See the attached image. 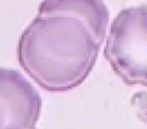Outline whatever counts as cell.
<instances>
[{
	"label": "cell",
	"instance_id": "cell-2",
	"mask_svg": "<svg viewBox=\"0 0 147 129\" xmlns=\"http://www.w3.org/2000/svg\"><path fill=\"white\" fill-rule=\"evenodd\" d=\"M104 55L125 84L147 87V5L117 14L109 26Z\"/></svg>",
	"mask_w": 147,
	"mask_h": 129
},
{
	"label": "cell",
	"instance_id": "cell-3",
	"mask_svg": "<svg viewBox=\"0 0 147 129\" xmlns=\"http://www.w3.org/2000/svg\"><path fill=\"white\" fill-rule=\"evenodd\" d=\"M42 100L18 71L0 68V129H36Z\"/></svg>",
	"mask_w": 147,
	"mask_h": 129
},
{
	"label": "cell",
	"instance_id": "cell-4",
	"mask_svg": "<svg viewBox=\"0 0 147 129\" xmlns=\"http://www.w3.org/2000/svg\"><path fill=\"white\" fill-rule=\"evenodd\" d=\"M37 13L76 17L89 27L100 45L108 33L110 15L104 0H43Z\"/></svg>",
	"mask_w": 147,
	"mask_h": 129
},
{
	"label": "cell",
	"instance_id": "cell-1",
	"mask_svg": "<svg viewBox=\"0 0 147 129\" xmlns=\"http://www.w3.org/2000/svg\"><path fill=\"white\" fill-rule=\"evenodd\" d=\"M102 45L82 20L67 15H37L17 45L21 68L38 86L69 91L90 75Z\"/></svg>",
	"mask_w": 147,
	"mask_h": 129
}]
</instances>
